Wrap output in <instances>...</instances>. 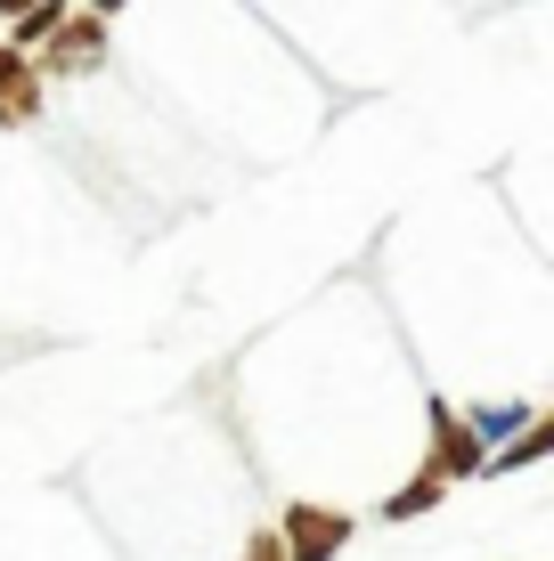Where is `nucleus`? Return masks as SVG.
Wrapping results in <instances>:
<instances>
[{
	"mask_svg": "<svg viewBox=\"0 0 554 561\" xmlns=\"http://www.w3.org/2000/svg\"><path fill=\"white\" fill-rule=\"evenodd\" d=\"M342 529H351L342 513H302V505H294V520H285V537H294V561H327V553L342 546Z\"/></svg>",
	"mask_w": 554,
	"mask_h": 561,
	"instance_id": "f257e3e1",
	"label": "nucleus"
},
{
	"mask_svg": "<svg viewBox=\"0 0 554 561\" xmlns=\"http://www.w3.org/2000/svg\"><path fill=\"white\" fill-rule=\"evenodd\" d=\"M432 496H441V472H425V480H408V489H399V496H392V505H384V513H392V520H416V513H425V505H432Z\"/></svg>",
	"mask_w": 554,
	"mask_h": 561,
	"instance_id": "f03ea898",
	"label": "nucleus"
},
{
	"mask_svg": "<svg viewBox=\"0 0 554 561\" xmlns=\"http://www.w3.org/2000/svg\"><path fill=\"white\" fill-rule=\"evenodd\" d=\"M441 463H449V472H465V463H473V439L465 432H456V423L441 415Z\"/></svg>",
	"mask_w": 554,
	"mask_h": 561,
	"instance_id": "7ed1b4c3",
	"label": "nucleus"
},
{
	"mask_svg": "<svg viewBox=\"0 0 554 561\" xmlns=\"http://www.w3.org/2000/svg\"><path fill=\"white\" fill-rule=\"evenodd\" d=\"M253 561H278V546H270V537H261V546H253Z\"/></svg>",
	"mask_w": 554,
	"mask_h": 561,
	"instance_id": "20e7f679",
	"label": "nucleus"
},
{
	"mask_svg": "<svg viewBox=\"0 0 554 561\" xmlns=\"http://www.w3.org/2000/svg\"><path fill=\"white\" fill-rule=\"evenodd\" d=\"M0 9H33V0H0Z\"/></svg>",
	"mask_w": 554,
	"mask_h": 561,
	"instance_id": "39448f33",
	"label": "nucleus"
},
{
	"mask_svg": "<svg viewBox=\"0 0 554 561\" xmlns=\"http://www.w3.org/2000/svg\"><path fill=\"white\" fill-rule=\"evenodd\" d=\"M90 9H114V0H90Z\"/></svg>",
	"mask_w": 554,
	"mask_h": 561,
	"instance_id": "423d86ee",
	"label": "nucleus"
}]
</instances>
